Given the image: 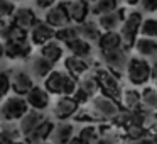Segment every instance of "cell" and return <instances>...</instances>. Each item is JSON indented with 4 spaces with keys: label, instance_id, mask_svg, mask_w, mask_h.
Instances as JSON below:
<instances>
[{
    "label": "cell",
    "instance_id": "obj_1",
    "mask_svg": "<svg viewBox=\"0 0 157 144\" xmlns=\"http://www.w3.org/2000/svg\"><path fill=\"white\" fill-rule=\"evenodd\" d=\"M90 112L85 114V117L78 120H86V117H90L91 124L95 122H106V120H115V117L122 112V105L120 102L110 98V97L103 95V93H98L95 95L91 100H90Z\"/></svg>",
    "mask_w": 157,
    "mask_h": 144
},
{
    "label": "cell",
    "instance_id": "obj_2",
    "mask_svg": "<svg viewBox=\"0 0 157 144\" xmlns=\"http://www.w3.org/2000/svg\"><path fill=\"white\" fill-rule=\"evenodd\" d=\"M44 88L51 95L73 97L75 92L78 90V80L69 75L66 70L64 71H61V70H52L49 73V76L44 80Z\"/></svg>",
    "mask_w": 157,
    "mask_h": 144
},
{
    "label": "cell",
    "instance_id": "obj_3",
    "mask_svg": "<svg viewBox=\"0 0 157 144\" xmlns=\"http://www.w3.org/2000/svg\"><path fill=\"white\" fill-rule=\"evenodd\" d=\"M150 66L152 63L142 56H130L125 76L132 86H145L150 82Z\"/></svg>",
    "mask_w": 157,
    "mask_h": 144
},
{
    "label": "cell",
    "instance_id": "obj_4",
    "mask_svg": "<svg viewBox=\"0 0 157 144\" xmlns=\"http://www.w3.org/2000/svg\"><path fill=\"white\" fill-rule=\"evenodd\" d=\"M142 12L132 10L127 14L125 21H123L122 27H120V36H122V42L125 49H133V44L140 36V26H142Z\"/></svg>",
    "mask_w": 157,
    "mask_h": 144
},
{
    "label": "cell",
    "instance_id": "obj_5",
    "mask_svg": "<svg viewBox=\"0 0 157 144\" xmlns=\"http://www.w3.org/2000/svg\"><path fill=\"white\" fill-rule=\"evenodd\" d=\"M95 76L98 80V85H100V93L110 97V98L120 102L122 100V85H120V78H117L115 75L108 71L106 68H100L95 71Z\"/></svg>",
    "mask_w": 157,
    "mask_h": 144
},
{
    "label": "cell",
    "instance_id": "obj_6",
    "mask_svg": "<svg viewBox=\"0 0 157 144\" xmlns=\"http://www.w3.org/2000/svg\"><path fill=\"white\" fill-rule=\"evenodd\" d=\"M27 112H29L27 100H25V97H19V95L7 97L5 102L2 103V107H0V117L7 122L21 120Z\"/></svg>",
    "mask_w": 157,
    "mask_h": 144
},
{
    "label": "cell",
    "instance_id": "obj_7",
    "mask_svg": "<svg viewBox=\"0 0 157 144\" xmlns=\"http://www.w3.org/2000/svg\"><path fill=\"white\" fill-rule=\"evenodd\" d=\"M101 56H103L106 70H108L112 75H115L117 78L125 76L127 65H128V54H127L125 48H118V49H113V51L103 53Z\"/></svg>",
    "mask_w": 157,
    "mask_h": 144
},
{
    "label": "cell",
    "instance_id": "obj_8",
    "mask_svg": "<svg viewBox=\"0 0 157 144\" xmlns=\"http://www.w3.org/2000/svg\"><path fill=\"white\" fill-rule=\"evenodd\" d=\"M46 22L54 29H61L71 24L68 12V2H59V4L52 5L46 14Z\"/></svg>",
    "mask_w": 157,
    "mask_h": 144
},
{
    "label": "cell",
    "instance_id": "obj_9",
    "mask_svg": "<svg viewBox=\"0 0 157 144\" xmlns=\"http://www.w3.org/2000/svg\"><path fill=\"white\" fill-rule=\"evenodd\" d=\"M79 107L81 105H79L73 97L63 95V97H58L54 107H52V114H54V117L59 120H68L69 117H75L76 114H78Z\"/></svg>",
    "mask_w": 157,
    "mask_h": 144
},
{
    "label": "cell",
    "instance_id": "obj_10",
    "mask_svg": "<svg viewBox=\"0 0 157 144\" xmlns=\"http://www.w3.org/2000/svg\"><path fill=\"white\" fill-rule=\"evenodd\" d=\"M127 17V9L125 7H118L117 10L110 12V14H105V15H100L98 19H96V22H98L100 29H101V32H108V31H120V27H122L123 21H125Z\"/></svg>",
    "mask_w": 157,
    "mask_h": 144
},
{
    "label": "cell",
    "instance_id": "obj_11",
    "mask_svg": "<svg viewBox=\"0 0 157 144\" xmlns=\"http://www.w3.org/2000/svg\"><path fill=\"white\" fill-rule=\"evenodd\" d=\"M32 86H34V80H32V76L27 71H24V70H15V71H12L10 88L15 95L25 97Z\"/></svg>",
    "mask_w": 157,
    "mask_h": 144
},
{
    "label": "cell",
    "instance_id": "obj_12",
    "mask_svg": "<svg viewBox=\"0 0 157 144\" xmlns=\"http://www.w3.org/2000/svg\"><path fill=\"white\" fill-rule=\"evenodd\" d=\"M25 100H27L29 107H31L32 110L42 112V110H46L49 107V103H51V93H49L46 88H42V86H36L34 85L31 90H29L27 95H25Z\"/></svg>",
    "mask_w": 157,
    "mask_h": 144
},
{
    "label": "cell",
    "instance_id": "obj_13",
    "mask_svg": "<svg viewBox=\"0 0 157 144\" xmlns=\"http://www.w3.org/2000/svg\"><path fill=\"white\" fill-rule=\"evenodd\" d=\"M54 36H56V29L54 27H51L46 21L44 22L37 21L36 26L31 29V36H29V39H31V42L34 46H44L46 42L52 41Z\"/></svg>",
    "mask_w": 157,
    "mask_h": 144
},
{
    "label": "cell",
    "instance_id": "obj_14",
    "mask_svg": "<svg viewBox=\"0 0 157 144\" xmlns=\"http://www.w3.org/2000/svg\"><path fill=\"white\" fill-rule=\"evenodd\" d=\"M68 12L71 24H81L88 21V15L91 14V4L86 0H68Z\"/></svg>",
    "mask_w": 157,
    "mask_h": 144
},
{
    "label": "cell",
    "instance_id": "obj_15",
    "mask_svg": "<svg viewBox=\"0 0 157 144\" xmlns=\"http://www.w3.org/2000/svg\"><path fill=\"white\" fill-rule=\"evenodd\" d=\"M52 130H54V122H52L51 119H48V117H46V119L42 120V122L39 124V126L36 127V129L32 130V132L29 134L27 137H25V141H27L29 144L44 142V141H49Z\"/></svg>",
    "mask_w": 157,
    "mask_h": 144
},
{
    "label": "cell",
    "instance_id": "obj_16",
    "mask_svg": "<svg viewBox=\"0 0 157 144\" xmlns=\"http://www.w3.org/2000/svg\"><path fill=\"white\" fill-rule=\"evenodd\" d=\"M98 44V49L100 53H108V51H113V49H118V48H123V42H122V36H120L118 31H108V32H101L100 39L96 41Z\"/></svg>",
    "mask_w": 157,
    "mask_h": 144
},
{
    "label": "cell",
    "instance_id": "obj_17",
    "mask_svg": "<svg viewBox=\"0 0 157 144\" xmlns=\"http://www.w3.org/2000/svg\"><path fill=\"white\" fill-rule=\"evenodd\" d=\"M64 70L69 73L71 76H75L76 80H79L81 76H85L90 70V63L83 58L69 54L68 58H64Z\"/></svg>",
    "mask_w": 157,
    "mask_h": 144
},
{
    "label": "cell",
    "instance_id": "obj_18",
    "mask_svg": "<svg viewBox=\"0 0 157 144\" xmlns=\"http://www.w3.org/2000/svg\"><path fill=\"white\" fill-rule=\"evenodd\" d=\"M73 130H75L73 124L66 122V120H61L58 126H54V130H52L49 141H51L52 144H68L69 141L75 137L73 136Z\"/></svg>",
    "mask_w": 157,
    "mask_h": 144
},
{
    "label": "cell",
    "instance_id": "obj_19",
    "mask_svg": "<svg viewBox=\"0 0 157 144\" xmlns=\"http://www.w3.org/2000/svg\"><path fill=\"white\" fill-rule=\"evenodd\" d=\"M44 119H46V115L42 112H39V110H29V112L21 119V126H19L22 136L27 137L29 134H31L32 130H34Z\"/></svg>",
    "mask_w": 157,
    "mask_h": 144
},
{
    "label": "cell",
    "instance_id": "obj_20",
    "mask_svg": "<svg viewBox=\"0 0 157 144\" xmlns=\"http://www.w3.org/2000/svg\"><path fill=\"white\" fill-rule=\"evenodd\" d=\"M32 42L29 41H7L5 46V54L12 59H22L31 54Z\"/></svg>",
    "mask_w": 157,
    "mask_h": 144
},
{
    "label": "cell",
    "instance_id": "obj_21",
    "mask_svg": "<svg viewBox=\"0 0 157 144\" xmlns=\"http://www.w3.org/2000/svg\"><path fill=\"white\" fill-rule=\"evenodd\" d=\"M137 56L149 59V58H155L157 56V39H150V38H142L139 36V39L133 44Z\"/></svg>",
    "mask_w": 157,
    "mask_h": 144
},
{
    "label": "cell",
    "instance_id": "obj_22",
    "mask_svg": "<svg viewBox=\"0 0 157 144\" xmlns=\"http://www.w3.org/2000/svg\"><path fill=\"white\" fill-rule=\"evenodd\" d=\"M64 46L73 56H78V58H83V59H88L93 53L91 42L83 39V38H76V39H73V41L66 42Z\"/></svg>",
    "mask_w": 157,
    "mask_h": 144
},
{
    "label": "cell",
    "instance_id": "obj_23",
    "mask_svg": "<svg viewBox=\"0 0 157 144\" xmlns=\"http://www.w3.org/2000/svg\"><path fill=\"white\" fill-rule=\"evenodd\" d=\"M39 54L44 56L46 59H49L51 63H58L64 56V46H63V42L52 39V41L46 42L44 46H41V53Z\"/></svg>",
    "mask_w": 157,
    "mask_h": 144
},
{
    "label": "cell",
    "instance_id": "obj_24",
    "mask_svg": "<svg viewBox=\"0 0 157 144\" xmlns=\"http://www.w3.org/2000/svg\"><path fill=\"white\" fill-rule=\"evenodd\" d=\"M14 24L19 26L22 29H32L37 22V17H36V12L32 9H27V7H22V9H17L14 12Z\"/></svg>",
    "mask_w": 157,
    "mask_h": 144
},
{
    "label": "cell",
    "instance_id": "obj_25",
    "mask_svg": "<svg viewBox=\"0 0 157 144\" xmlns=\"http://www.w3.org/2000/svg\"><path fill=\"white\" fill-rule=\"evenodd\" d=\"M76 27H78L79 38L86 39V41H90V42L98 41L100 36H101V29H100V26L96 21H85V22H81V24H76Z\"/></svg>",
    "mask_w": 157,
    "mask_h": 144
},
{
    "label": "cell",
    "instance_id": "obj_26",
    "mask_svg": "<svg viewBox=\"0 0 157 144\" xmlns=\"http://www.w3.org/2000/svg\"><path fill=\"white\" fill-rule=\"evenodd\" d=\"M120 105H122L123 110H128V112H133V110L140 109V107H142V103H140V90L125 88L122 92Z\"/></svg>",
    "mask_w": 157,
    "mask_h": 144
},
{
    "label": "cell",
    "instance_id": "obj_27",
    "mask_svg": "<svg viewBox=\"0 0 157 144\" xmlns=\"http://www.w3.org/2000/svg\"><path fill=\"white\" fill-rule=\"evenodd\" d=\"M140 103H142V109L157 114V86L154 85L142 86V90H140Z\"/></svg>",
    "mask_w": 157,
    "mask_h": 144
},
{
    "label": "cell",
    "instance_id": "obj_28",
    "mask_svg": "<svg viewBox=\"0 0 157 144\" xmlns=\"http://www.w3.org/2000/svg\"><path fill=\"white\" fill-rule=\"evenodd\" d=\"M31 70H32V75L37 76V78H48L49 73L54 70V63H51L49 59H46L44 56H36L31 63Z\"/></svg>",
    "mask_w": 157,
    "mask_h": 144
},
{
    "label": "cell",
    "instance_id": "obj_29",
    "mask_svg": "<svg viewBox=\"0 0 157 144\" xmlns=\"http://www.w3.org/2000/svg\"><path fill=\"white\" fill-rule=\"evenodd\" d=\"M78 88L83 90L88 97H95L100 93V85H98V80H96L95 75H85L78 80Z\"/></svg>",
    "mask_w": 157,
    "mask_h": 144
},
{
    "label": "cell",
    "instance_id": "obj_30",
    "mask_svg": "<svg viewBox=\"0 0 157 144\" xmlns=\"http://www.w3.org/2000/svg\"><path fill=\"white\" fill-rule=\"evenodd\" d=\"M118 7H120V0H96L95 4H91V14L100 17V15L117 10Z\"/></svg>",
    "mask_w": 157,
    "mask_h": 144
},
{
    "label": "cell",
    "instance_id": "obj_31",
    "mask_svg": "<svg viewBox=\"0 0 157 144\" xmlns=\"http://www.w3.org/2000/svg\"><path fill=\"white\" fill-rule=\"evenodd\" d=\"M100 136H101L100 134V126H96V124H86V126H83L78 134V137L86 144H96Z\"/></svg>",
    "mask_w": 157,
    "mask_h": 144
},
{
    "label": "cell",
    "instance_id": "obj_32",
    "mask_svg": "<svg viewBox=\"0 0 157 144\" xmlns=\"http://www.w3.org/2000/svg\"><path fill=\"white\" fill-rule=\"evenodd\" d=\"M76 38H79L76 24H69V26H66V27L56 29L54 39H56V41H59V42H63V44H66V42L73 41V39H76Z\"/></svg>",
    "mask_w": 157,
    "mask_h": 144
},
{
    "label": "cell",
    "instance_id": "obj_33",
    "mask_svg": "<svg viewBox=\"0 0 157 144\" xmlns=\"http://www.w3.org/2000/svg\"><path fill=\"white\" fill-rule=\"evenodd\" d=\"M140 36L142 38L157 39V17H145L140 26Z\"/></svg>",
    "mask_w": 157,
    "mask_h": 144
},
{
    "label": "cell",
    "instance_id": "obj_34",
    "mask_svg": "<svg viewBox=\"0 0 157 144\" xmlns=\"http://www.w3.org/2000/svg\"><path fill=\"white\" fill-rule=\"evenodd\" d=\"M21 137H22L21 129L10 126V124H7L5 127L0 129V139L2 141H21Z\"/></svg>",
    "mask_w": 157,
    "mask_h": 144
},
{
    "label": "cell",
    "instance_id": "obj_35",
    "mask_svg": "<svg viewBox=\"0 0 157 144\" xmlns=\"http://www.w3.org/2000/svg\"><path fill=\"white\" fill-rule=\"evenodd\" d=\"M125 132H127V137H128L130 141H135V139H140V137L145 136L147 129H144V127H139V126H133V124H130V126L125 127Z\"/></svg>",
    "mask_w": 157,
    "mask_h": 144
},
{
    "label": "cell",
    "instance_id": "obj_36",
    "mask_svg": "<svg viewBox=\"0 0 157 144\" xmlns=\"http://www.w3.org/2000/svg\"><path fill=\"white\" fill-rule=\"evenodd\" d=\"M10 90V75L7 71H0V100Z\"/></svg>",
    "mask_w": 157,
    "mask_h": 144
},
{
    "label": "cell",
    "instance_id": "obj_37",
    "mask_svg": "<svg viewBox=\"0 0 157 144\" xmlns=\"http://www.w3.org/2000/svg\"><path fill=\"white\" fill-rule=\"evenodd\" d=\"M14 12L15 7L12 4V0H0V15L9 17V15H14Z\"/></svg>",
    "mask_w": 157,
    "mask_h": 144
},
{
    "label": "cell",
    "instance_id": "obj_38",
    "mask_svg": "<svg viewBox=\"0 0 157 144\" xmlns=\"http://www.w3.org/2000/svg\"><path fill=\"white\" fill-rule=\"evenodd\" d=\"M140 7L147 14H154L157 12V0H140Z\"/></svg>",
    "mask_w": 157,
    "mask_h": 144
},
{
    "label": "cell",
    "instance_id": "obj_39",
    "mask_svg": "<svg viewBox=\"0 0 157 144\" xmlns=\"http://www.w3.org/2000/svg\"><path fill=\"white\" fill-rule=\"evenodd\" d=\"M36 5L42 10H46V9H51L52 5H56V0H36Z\"/></svg>",
    "mask_w": 157,
    "mask_h": 144
},
{
    "label": "cell",
    "instance_id": "obj_40",
    "mask_svg": "<svg viewBox=\"0 0 157 144\" xmlns=\"http://www.w3.org/2000/svg\"><path fill=\"white\" fill-rule=\"evenodd\" d=\"M128 144H157V141L154 137H149V136H144L140 139H135V141H130Z\"/></svg>",
    "mask_w": 157,
    "mask_h": 144
},
{
    "label": "cell",
    "instance_id": "obj_41",
    "mask_svg": "<svg viewBox=\"0 0 157 144\" xmlns=\"http://www.w3.org/2000/svg\"><path fill=\"white\" fill-rule=\"evenodd\" d=\"M150 82L154 83V86H157V61H154L150 66Z\"/></svg>",
    "mask_w": 157,
    "mask_h": 144
},
{
    "label": "cell",
    "instance_id": "obj_42",
    "mask_svg": "<svg viewBox=\"0 0 157 144\" xmlns=\"http://www.w3.org/2000/svg\"><path fill=\"white\" fill-rule=\"evenodd\" d=\"M96 144H115V141L110 136H100V139L96 141Z\"/></svg>",
    "mask_w": 157,
    "mask_h": 144
},
{
    "label": "cell",
    "instance_id": "obj_43",
    "mask_svg": "<svg viewBox=\"0 0 157 144\" xmlns=\"http://www.w3.org/2000/svg\"><path fill=\"white\" fill-rule=\"evenodd\" d=\"M125 5H128V7H135V5L140 4V0H122Z\"/></svg>",
    "mask_w": 157,
    "mask_h": 144
},
{
    "label": "cell",
    "instance_id": "obj_44",
    "mask_svg": "<svg viewBox=\"0 0 157 144\" xmlns=\"http://www.w3.org/2000/svg\"><path fill=\"white\" fill-rule=\"evenodd\" d=\"M0 144H29L27 141H2L0 139Z\"/></svg>",
    "mask_w": 157,
    "mask_h": 144
},
{
    "label": "cell",
    "instance_id": "obj_45",
    "mask_svg": "<svg viewBox=\"0 0 157 144\" xmlns=\"http://www.w3.org/2000/svg\"><path fill=\"white\" fill-rule=\"evenodd\" d=\"M68 144H86V142H83V141L81 139H79V137L78 136H75V137H73V139L71 141H69V142Z\"/></svg>",
    "mask_w": 157,
    "mask_h": 144
},
{
    "label": "cell",
    "instance_id": "obj_46",
    "mask_svg": "<svg viewBox=\"0 0 157 144\" xmlns=\"http://www.w3.org/2000/svg\"><path fill=\"white\" fill-rule=\"evenodd\" d=\"M4 56H5V44L0 42V58H4Z\"/></svg>",
    "mask_w": 157,
    "mask_h": 144
},
{
    "label": "cell",
    "instance_id": "obj_47",
    "mask_svg": "<svg viewBox=\"0 0 157 144\" xmlns=\"http://www.w3.org/2000/svg\"><path fill=\"white\" fill-rule=\"evenodd\" d=\"M39 144H52L51 141H44V142H39Z\"/></svg>",
    "mask_w": 157,
    "mask_h": 144
},
{
    "label": "cell",
    "instance_id": "obj_48",
    "mask_svg": "<svg viewBox=\"0 0 157 144\" xmlns=\"http://www.w3.org/2000/svg\"><path fill=\"white\" fill-rule=\"evenodd\" d=\"M86 2H90V4H95L96 0H86Z\"/></svg>",
    "mask_w": 157,
    "mask_h": 144
},
{
    "label": "cell",
    "instance_id": "obj_49",
    "mask_svg": "<svg viewBox=\"0 0 157 144\" xmlns=\"http://www.w3.org/2000/svg\"><path fill=\"white\" fill-rule=\"evenodd\" d=\"M12 2H14V0H12Z\"/></svg>",
    "mask_w": 157,
    "mask_h": 144
}]
</instances>
